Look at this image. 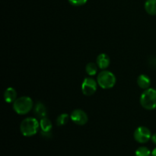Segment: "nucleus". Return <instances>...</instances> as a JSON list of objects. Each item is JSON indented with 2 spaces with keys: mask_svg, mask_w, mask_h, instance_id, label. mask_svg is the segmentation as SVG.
<instances>
[{
  "mask_svg": "<svg viewBox=\"0 0 156 156\" xmlns=\"http://www.w3.org/2000/svg\"><path fill=\"white\" fill-rule=\"evenodd\" d=\"M40 123L34 117H27L24 119L20 125V131L24 136L29 137L34 136L38 132Z\"/></svg>",
  "mask_w": 156,
  "mask_h": 156,
  "instance_id": "nucleus-1",
  "label": "nucleus"
},
{
  "mask_svg": "<svg viewBox=\"0 0 156 156\" xmlns=\"http://www.w3.org/2000/svg\"><path fill=\"white\" fill-rule=\"evenodd\" d=\"M34 107L32 99L27 96L18 98L13 103V110L19 115H24L30 112Z\"/></svg>",
  "mask_w": 156,
  "mask_h": 156,
  "instance_id": "nucleus-2",
  "label": "nucleus"
},
{
  "mask_svg": "<svg viewBox=\"0 0 156 156\" xmlns=\"http://www.w3.org/2000/svg\"><path fill=\"white\" fill-rule=\"evenodd\" d=\"M140 105L144 109L152 111L156 108V89L149 88L140 96Z\"/></svg>",
  "mask_w": 156,
  "mask_h": 156,
  "instance_id": "nucleus-3",
  "label": "nucleus"
},
{
  "mask_svg": "<svg viewBox=\"0 0 156 156\" xmlns=\"http://www.w3.org/2000/svg\"><path fill=\"white\" fill-rule=\"evenodd\" d=\"M97 82L99 86L103 89H110L115 85L117 79L114 73L104 70L98 75Z\"/></svg>",
  "mask_w": 156,
  "mask_h": 156,
  "instance_id": "nucleus-4",
  "label": "nucleus"
},
{
  "mask_svg": "<svg viewBox=\"0 0 156 156\" xmlns=\"http://www.w3.org/2000/svg\"><path fill=\"white\" fill-rule=\"evenodd\" d=\"M152 133L149 128L146 126H139L134 131L133 136L136 141L139 143H146L152 138Z\"/></svg>",
  "mask_w": 156,
  "mask_h": 156,
  "instance_id": "nucleus-5",
  "label": "nucleus"
},
{
  "mask_svg": "<svg viewBox=\"0 0 156 156\" xmlns=\"http://www.w3.org/2000/svg\"><path fill=\"white\" fill-rule=\"evenodd\" d=\"M98 82L93 78L87 77L83 80L82 83V91L84 95L91 96L97 91Z\"/></svg>",
  "mask_w": 156,
  "mask_h": 156,
  "instance_id": "nucleus-6",
  "label": "nucleus"
},
{
  "mask_svg": "<svg viewBox=\"0 0 156 156\" xmlns=\"http://www.w3.org/2000/svg\"><path fill=\"white\" fill-rule=\"evenodd\" d=\"M70 119L73 123L79 126H83L88 120L86 113L81 109L74 110L70 114Z\"/></svg>",
  "mask_w": 156,
  "mask_h": 156,
  "instance_id": "nucleus-7",
  "label": "nucleus"
},
{
  "mask_svg": "<svg viewBox=\"0 0 156 156\" xmlns=\"http://www.w3.org/2000/svg\"><path fill=\"white\" fill-rule=\"evenodd\" d=\"M52 127H53L52 122L47 117L41 119V121H40V128L41 129V134L44 136H50L51 134Z\"/></svg>",
  "mask_w": 156,
  "mask_h": 156,
  "instance_id": "nucleus-8",
  "label": "nucleus"
},
{
  "mask_svg": "<svg viewBox=\"0 0 156 156\" xmlns=\"http://www.w3.org/2000/svg\"><path fill=\"white\" fill-rule=\"evenodd\" d=\"M4 100L6 103L11 104L14 103L15 101L16 100L17 98V91L12 87H9V88H6L5 91H4Z\"/></svg>",
  "mask_w": 156,
  "mask_h": 156,
  "instance_id": "nucleus-9",
  "label": "nucleus"
},
{
  "mask_svg": "<svg viewBox=\"0 0 156 156\" xmlns=\"http://www.w3.org/2000/svg\"><path fill=\"white\" fill-rule=\"evenodd\" d=\"M111 63V59L108 55L106 53H101L97 57V65L98 68L101 69H105L109 66Z\"/></svg>",
  "mask_w": 156,
  "mask_h": 156,
  "instance_id": "nucleus-10",
  "label": "nucleus"
},
{
  "mask_svg": "<svg viewBox=\"0 0 156 156\" xmlns=\"http://www.w3.org/2000/svg\"><path fill=\"white\" fill-rule=\"evenodd\" d=\"M137 84L138 86L142 89H147L151 85V79L147 75L142 74L137 79Z\"/></svg>",
  "mask_w": 156,
  "mask_h": 156,
  "instance_id": "nucleus-11",
  "label": "nucleus"
},
{
  "mask_svg": "<svg viewBox=\"0 0 156 156\" xmlns=\"http://www.w3.org/2000/svg\"><path fill=\"white\" fill-rule=\"evenodd\" d=\"M34 114L37 117H40L41 119L46 117L47 114V108L45 107V105H44L41 102L38 101L37 103L35 105L34 108Z\"/></svg>",
  "mask_w": 156,
  "mask_h": 156,
  "instance_id": "nucleus-12",
  "label": "nucleus"
},
{
  "mask_svg": "<svg viewBox=\"0 0 156 156\" xmlns=\"http://www.w3.org/2000/svg\"><path fill=\"white\" fill-rule=\"evenodd\" d=\"M144 7L149 15H156V0H146Z\"/></svg>",
  "mask_w": 156,
  "mask_h": 156,
  "instance_id": "nucleus-13",
  "label": "nucleus"
},
{
  "mask_svg": "<svg viewBox=\"0 0 156 156\" xmlns=\"http://www.w3.org/2000/svg\"><path fill=\"white\" fill-rule=\"evenodd\" d=\"M98 68V66L97 63L88 62L86 65V66H85V71H86V73L88 76H93L97 74Z\"/></svg>",
  "mask_w": 156,
  "mask_h": 156,
  "instance_id": "nucleus-14",
  "label": "nucleus"
},
{
  "mask_svg": "<svg viewBox=\"0 0 156 156\" xmlns=\"http://www.w3.org/2000/svg\"><path fill=\"white\" fill-rule=\"evenodd\" d=\"M136 156H152V152L146 146H141L139 147L136 150Z\"/></svg>",
  "mask_w": 156,
  "mask_h": 156,
  "instance_id": "nucleus-15",
  "label": "nucleus"
},
{
  "mask_svg": "<svg viewBox=\"0 0 156 156\" xmlns=\"http://www.w3.org/2000/svg\"><path fill=\"white\" fill-rule=\"evenodd\" d=\"M69 116L67 114H62L57 117L56 119V124L59 126H62L66 124L69 121Z\"/></svg>",
  "mask_w": 156,
  "mask_h": 156,
  "instance_id": "nucleus-16",
  "label": "nucleus"
},
{
  "mask_svg": "<svg viewBox=\"0 0 156 156\" xmlns=\"http://www.w3.org/2000/svg\"><path fill=\"white\" fill-rule=\"evenodd\" d=\"M68 1L73 6H82L85 5L88 0H68Z\"/></svg>",
  "mask_w": 156,
  "mask_h": 156,
  "instance_id": "nucleus-17",
  "label": "nucleus"
},
{
  "mask_svg": "<svg viewBox=\"0 0 156 156\" xmlns=\"http://www.w3.org/2000/svg\"><path fill=\"white\" fill-rule=\"evenodd\" d=\"M151 140H152V143H153L155 145H156V133L152 136V138H151Z\"/></svg>",
  "mask_w": 156,
  "mask_h": 156,
  "instance_id": "nucleus-18",
  "label": "nucleus"
},
{
  "mask_svg": "<svg viewBox=\"0 0 156 156\" xmlns=\"http://www.w3.org/2000/svg\"><path fill=\"white\" fill-rule=\"evenodd\" d=\"M152 156H156V148H155V149H154L153 150H152Z\"/></svg>",
  "mask_w": 156,
  "mask_h": 156,
  "instance_id": "nucleus-19",
  "label": "nucleus"
}]
</instances>
